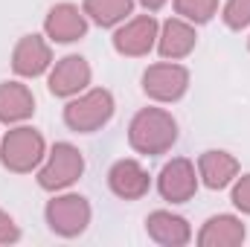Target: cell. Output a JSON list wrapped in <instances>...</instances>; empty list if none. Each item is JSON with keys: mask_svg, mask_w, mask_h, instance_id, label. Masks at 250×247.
<instances>
[{"mask_svg": "<svg viewBox=\"0 0 250 247\" xmlns=\"http://www.w3.org/2000/svg\"><path fill=\"white\" fill-rule=\"evenodd\" d=\"M128 143L134 151L157 157L178 143V123L163 108H143L128 125Z\"/></svg>", "mask_w": 250, "mask_h": 247, "instance_id": "cell-1", "label": "cell"}, {"mask_svg": "<svg viewBox=\"0 0 250 247\" xmlns=\"http://www.w3.org/2000/svg\"><path fill=\"white\" fill-rule=\"evenodd\" d=\"M44 157H47V143H44L41 131H35L29 125H18V128L6 131V137L0 140V160L15 175H26L32 169H38Z\"/></svg>", "mask_w": 250, "mask_h": 247, "instance_id": "cell-2", "label": "cell"}, {"mask_svg": "<svg viewBox=\"0 0 250 247\" xmlns=\"http://www.w3.org/2000/svg\"><path fill=\"white\" fill-rule=\"evenodd\" d=\"M114 111H117V105H114L111 90L96 87V90H87L79 99L67 102L64 123L76 134H93V131H99V128H105V125L111 123Z\"/></svg>", "mask_w": 250, "mask_h": 247, "instance_id": "cell-3", "label": "cell"}, {"mask_svg": "<svg viewBox=\"0 0 250 247\" xmlns=\"http://www.w3.org/2000/svg\"><path fill=\"white\" fill-rule=\"evenodd\" d=\"M82 172H84L82 151L70 143H56L47 154V163L38 172V186L47 192H64L82 178Z\"/></svg>", "mask_w": 250, "mask_h": 247, "instance_id": "cell-4", "label": "cell"}, {"mask_svg": "<svg viewBox=\"0 0 250 247\" xmlns=\"http://www.w3.org/2000/svg\"><path fill=\"white\" fill-rule=\"evenodd\" d=\"M44 215H47V224H50V230H53L56 236H62V239H76V236H82V233L87 230V224H90V204H87L84 195L64 192V195H56V198L47 204Z\"/></svg>", "mask_w": 250, "mask_h": 247, "instance_id": "cell-5", "label": "cell"}, {"mask_svg": "<svg viewBox=\"0 0 250 247\" xmlns=\"http://www.w3.org/2000/svg\"><path fill=\"white\" fill-rule=\"evenodd\" d=\"M143 90L154 102H178L189 90V70L175 62L151 64L143 73Z\"/></svg>", "mask_w": 250, "mask_h": 247, "instance_id": "cell-6", "label": "cell"}, {"mask_svg": "<svg viewBox=\"0 0 250 247\" xmlns=\"http://www.w3.org/2000/svg\"><path fill=\"white\" fill-rule=\"evenodd\" d=\"M157 21L151 15H140V18H131L125 21L123 26L114 32V50L125 56V59H140V56H148L151 47L157 44Z\"/></svg>", "mask_w": 250, "mask_h": 247, "instance_id": "cell-7", "label": "cell"}, {"mask_svg": "<svg viewBox=\"0 0 250 247\" xmlns=\"http://www.w3.org/2000/svg\"><path fill=\"white\" fill-rule=\"evenodd\" d=\"M157 189H160L163 201L187 204L189 198L198 192V172H195V166L189 163L187 157L169 160L160 169V175H157Z\"/></svg>", "mask_w": 250, "mask_h": 247, "instance_id": "cell-8", "label": "cell"}, {"mask_svg": "<svg viewBox=\"0 0 250 247\" xmlns=\"http://www.w3.org/2000/svg\"><path fill=\"white\" fill-rule=\"evenodd\" d=\"M44 32L56 44H73L87 35V15H84V9H79L73 3H56L47 12Z\"/></svg>", "mask_w": 250, "mask_h": 247, "instance_id": "cell-9", "label": "cell"}, {"mask_svg": "<svg viewBox=\"0 0 250 247\" xmlns=\"http://www.w3.org/2000/svg\"><path fill=\"white\" fill-rule=\"evenodd\" d=\"M90 84V64L82 56H64L62 62H56V67L50 70L47 87L53 96H79L82 90H87Z\"/></svg>", "mask_w": 250, "mask_h": 247, "instance_id": "cell-10", "label": "cell"}, {"mask_svg": "<svg viewBox=\"0 0 250 247\" xmlns=\"http://www.w3.org/2000/svg\"><path fill=\"white\" fill-rule=\"evenodd\" d=\"M53 64V50L50 44L41 38V35H23L18 44H15V53H12V70L23 79H35L41 73H47Z\"/></svg>", "mask_w": 250, "mask_h": 247, "instance_id": "cell-11", "label": "cell"}, {"mask_svg": "<svg viewBox=\"0 0 250 247\" xmlns=\"http://www.w3.org/2000/svg\"><path fill=\"white\" fill-rule=\"evenodd\" d=\"M108 186L117 198L123 201H140L148 189H151V178L148 172L137 163V160H117L108 172Z\"/></svg>", "mask_w": 250, "mask_h": 247, "instance_id": "cell-12", "label": "cell"}, {"mask_svg": "<svg viewBox=\"0 0 250 247\" xmlns=\"http://www.w3.org/2000/svg\"><path fill=\"white\" fill-rule=\"evenodd\" d=\"M198 44V35H195V26L184 21V18H169L160 32H157V50L166 62H181L187 59L189 53L195 50Z\"/></svg>", "mask_w": 250, "mask_h": 247, "instance_id": "cell-13", "label": "cell"}, {"mask_svg": "<svg viewBox=\"0 0 250 247\" xmlns=\"http://www.w3.org/2000/svg\"><path fill=\"white\" fill-rule=\"evenodd\" d=\"M146 233L151 242L163 247H184L192 239V227L184 215H175L169 209H154L146 218Z\"/></svg>", "mask_w": 250, "mask_h": 247, "instance_id": "cell-14", "label": "cell"}, {"mask_svg": "<svg viewBox=\"0 0 250 247\" xmlns=\"http://www.w3.org/2000/svg\"><path fill=\"white\" fill-rule=\"evenodd\" d=\"M245 239H248V230H245L242 218H236V215H212L204 221V227L198 233L201 247H239Z\"/></svg>", "mask_w": 250, "mask_h": 247, "instance_id": "cell-15", "label": "cell"}, {"mask_svg": "<svg viewBox=\"0 0 250 247\" xmlns=\"http://www.w3.org/2000/svg\"><path fill=\"white\" fill-rule=\"evenodd\" d=\"M198 178L209 189H227L239 178V160L230 151H204L198 157Z\"/></svg>", "mask_w": 250, "mask_h": 247, "instance_id": "cell-16", "label": "cell"}, {"mask_svg": "<svg viewBox=\"0 0 250 247\" xmlns=\"http://www.w3.org/2000/svg\"><path fill=\"white\" fill-rule=\"evenodd\" d=\"M35 114V96L21 82H3L0 84V123H23Z\"/></svg>", "mask_w": 250, "mask_h": 247, "instance_id": "cell-17", "label": "cell"}, {"mask_svg": "<svg viewBox=\"0 0 250 247\" xmlns=\"http://www.w3.org/2000/svg\"><path fill=\"white\" fill-rule=\"evenodd\" d=\"M134 0H84V15L96 26H117L131 15Z\"/></svg>", "mask_w": 250, "mask_h": 247, "instance_id": "cell-18", "label": "cell"}, {"mask_svg": "<svg viewBox=\"0 0 250 247\" xmlns=\"http://www.w3.org/2000/svg\"><path fill=\"white\" fill-rule=\"evenodd\" d=\"M175 12L189 23H207L218 12V0H175Z\"/></svg>", "mask_w": 250, "mask_h": 247, "instance_id": "cell-19", "label": "cell"}, {"mask_svg": "<svg viewBox=\"0 0 250 247\" xmlns=\"http://www.w3.org/2000/svg\"><path fill=\"white\" fill-rule=\"evenodd\" d=\"M221 18H224V23H227L230 29H236V32L248 29L250 26V0H227Z\"/></svg>", "mask_w": 250, "mask_h": 247, "instance_id": "cell-20", "label": "cell"}, {"mask_svg": "<svg viewBox=\"0 0 250 247\" xmlns=\"http://www.w3.org/2000/svg\"><path fill=\"white\" fill-rule=\"evenodd\" d=\"M230 201H233V206H236L239 212L250 215V175H242V178L233 181V195H230Z\"/></svg>", "mask_w": 250, "mask_h": 247, "instance_id": "cell-21", "label": "cell"}, {"mask_svg": "<svg viewBox=\"0 0 250 247\" xmlns=\"http://www.w3.org/2000/svg\"><path fill=\"white\" fill-rule=\"evenodd\" d=\"M21 239V227L15 224V218L9 212L0 209V245H15Z\"/></svg>", "mask_w": 250, "mask_h": 247, "instance_id": "cell-22", "label": "cell"}, {"mask_svg": "<svg viewBox=\"0 0 250 247\" xmlns=\"http://www.w3.org/2000/svg\"><path fill=\"white\" fill-rule=\"evenodd\" d=\"M140 3H143L148 12H157V9H163V6H166V0H140Z\"/></svg>", "mask_w": 250, "mask_h": 247, "instance_id": "cell-23", "label": "cell"}]
</instances>
